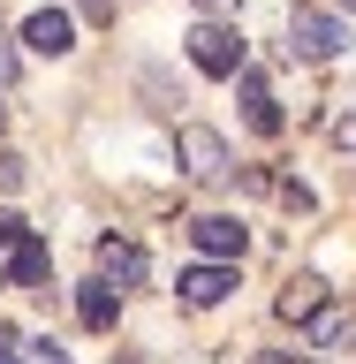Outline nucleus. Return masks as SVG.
Returning a JSON list of instances; mask_svg holds the SVG:
<instances>
[{
  "instance_id": "nucleus-1",
  "label": "nucleus",
  "mask_w": 356,
  "mask_h": 364,
  "mask_svg": "<svg viewBox=\"0 0 356 364\" xmlns=\"http://www.w3.org/2000/svg\"><path fill=\"white\" fill-rule=\"evenodd\" d=\"M190 61H198L205 76H243L250 68L243 31H235V23H198V31H190Z\"/></svg>"
},
{
  "instance_id": "nucleus-2",
  "label": "nucleus",
  "mask_w": 356,
  "mask_h": 364,
  "mask_svg": "<svg viewBox=\"0 0 356 364\" xmlns=\"http://www.w3.org/2000/svg\"><path fill=\"white\" fill-rule=\"evenodd\" d=\"M288 46L303 53V61H334L341 46H349V23H341L334 8H296L288 16Z\"/></svg>"
},
{
  "instance_id": "nucleus-3",
  "label": "nucleus",
  "mask_w": 356,
  "mask_h": 364,
  "mask_svg": "<svg viewBox=\"0 0 356 364\" xmlns=\"http://www.w3.org/2000/svg\"><path fill=\"white\" fill-rule=\"evenodd\" d=\"M182 167H190V175L198 182H227V167H235V159H227V136L220 129H205V122H182Z\"/></svg>"
},
{
  "instance_id": "nucleus-4",
  "label": "nucleus",
  "mask_w": 356,
  "mask_h": 364,
  "mask_svg": "<svg viewBox=\"0 0 356 364\" xmlns=\"http://www.w3.org/2000/svg\"><path fill=\"white\" fill-rule=\"evenodd\" d=\"M99 281H107L114 296H122V289H144V250H136L129 235H99Z\"/></svg>"
},
{
  "instance_id": "nucleus-5",
  "label": "nucleus",
  "mask_w": 356,
  "mask_h": 364,
  "mask_svg": "<svg viewBox=\"0 0 356 364\" xmlns=\"http://www.w3.org/2000/svg\"><path fill=\"white\" fill-rule=\"evenodd\" d=\"M190 235H198V250L212 258V266H235L250 243V228L243 220H227V213H205V220H190Z\"/></svg>"
},
{
  "instance_id": "nucleus-6",
  "label": "nucleus",
  "mask_w": 356,
  "mask_h": 364,
  "mask_svg": "<svg viewBox=\"0 0 356 364\" xmlns=\"http://www.w3.org/2000/svg\"><path fill=\"white\" fill-rule=\"evenodd\" d=\"M23 46H38V53L61 61L68 46H76V16H68V8H38V16H23Z\"/></svg>"
},
{
  "instance_id": "nucleus-7",
  "label": "nucleus",
  "mask_w": 356,
  "mask_h": 364,
  "mask_svg": "<svg viewBox=\"0 0 356 364\" xmlns=\"http://www.w3.org/2000/svg\"><path fill=\"white\" fill-rule=\"evenodd\" d=\"M175 289H182V304H198V311H205V304H220V296L235 289V266H212V258H205V266L182 273Z\"/></svg>"
},
{
  "instance_id": "nucleus-8",
  "label": "nucleus",
  "mask_w": 356,
  "mask_h": 364,
  "mask_svg": "<svg viewBox=\"0 0 356 364\" xmlns=\"http://www.w3.org/2000/svg\"><path fill=\"white\" fill-rule=\"evenodd\" d=\"M76 318H84L91 334H107L114 318H122V296H114L107 281H84V289H76Z\"/></svg>"
},
{
  "instance_id": "nucleus-9",
  "label": "nucleus",
  "mask_w": 356,
  "mask_h": 364,
  "mask_svg": "<svg viewBox=\"0 0 356 364\" xmlns=\"http://www.w3.org/2000/svg\"><path fill=\"white\" fill-rule=\"evenodd\" d=\"M243 122H250L258 136L281 129V107H273V91H266V76H258V68H243Z\"/></svg>"
},
{
  "instance_id": "nucleus-10",
  "label": "nucleus",
  "mask_w": 356,
  "mask_h": 364,
  "mask_svg": "<svg viewBox=\"0 0 356 364\" xmlns=\"http://www.w3.org/2000/svg\"><path fill=\"white\" fill-rule=\"evenodd\" d=\"M8 281H23V289L45 281V243L38 235H16V243H8Z\"/></svg>"
},
{
  "instance_id": "nucleus-11",
  "label": "nucleus",
  "mask_w": 356,
  "mask_h": 364,
  "mask_svg": "<svg viewBox=\"0 0 356 364\" xmlns=\"http://www.w3.org/2000/svg\"><path fill=\"white\" fill-rule=\"evenodd\" d=\"M326 311V281H311V273H303V281H288V289H281V318H318Z\"/></svg>"
},
{
  "instance_id": "nucleus-12",
  "label": "nucleus",
  "mask_w": 356,
  "mask_h": 364,
  "mask_svg": "<svg viewBox=\"0 0 356 364\" xmlns=\"http://www.w3.org/2000/svg\"><path fill=\"white\" fill-rule=\"evenodd\" d=\"M23 182H31V159L0 144V190H23Z\"/></svg>"
},
{
  "instance_id": "nucleus-13",
  "label": "nucleus",
  "mask_w": 356,
  "mask_h": 364,
  "mask_svg": "<svg viewBox=\"0 0 356 364\" xmlns=\"http://www.w3.org/2000/svg\"><path fill=\"white\" fill-rule=\"evenodd\" d=\"M23 364H68V349L53 334H45V341H23Z\"/></svg>"
},
{
  "instance_id": "nucleus-14",
  "label": "nucleus",
  "mask_w": 356,
  "mask_h": 364,
  "mask_svg": "<svg viewBox=\"0 0 356 364\" xmlns=\"http://www.w3.org/2000/svg\"><path fill=\"white\" fill-rule=\"evenodd\" d=\"M341 326H349V318H341V311H318V318H311V341H334Z\"/></svg>"
},
{
  "instance_id": "nucleus-15",
  "label": "nucleus",
  "mask_w": 356,
  "mask_h": 364,
  "mask_svg": "<svg viewBox=\"0 0 356 364\" xmlns=\"http://www.w3.org/2000/svg\"><path fill=\"white\" fill-rule=\"evenodd\" d=\"M334 144H341V152H356V114H341V122H334Z\"/></svg>"
},
{
  "instance_id": "nucleus-16",
  "label": "nucleus",
  "mask_w": 356,
  "mask_h": 364,
  "mask_svg": "<svg viewBox=\"0 0 356 364\" xmlns=\"http://www.w3.org/2000/svg\"><path fill=\"white\" fill-rule=\"evenodd\" d=\"M16 235H31V228H23L16 213H0V243H16Z\"/></svg>"
},
{
  "instance_id": "nucleus-17",
  "label": "nucleus",
  "mask_w": 356,
  "mask_h": 364,
  "mask_svg": "<svg viewBox=\"0 0 356 364\" xmlns=\"http://www.w3.org/2000/svg\"><path fill=\"white\" fill-rule=\"evenodd\" d=\"M258 364H318V357H288V349H266Z\"/></svg>"
},
{
  "instance_id": "nucleus-18",
  "label": "nucleus",
  "mask_w": 356,
  "mask_h": 364,
  "mask_svg": "<svg viewBox=\"0 0 356 364\" xmlns=\"http://www.w3.org/2000/svg\"><path fill=\"white\" fill-rule=\"evenodd\" d=\"M16 84V53H8V46H0V91Z\"/></svg>"
},
{
  "instance_id": "nucleus-19",
  "label": "nucleus",
  "mask_w": 356,
  "mask_h": 364,
  "mask_svg": "<svg viewBox=\"0 0 356 364\" xmlns=\"http://www.w3.org/2000/svg\"><path fill=\"white\" fill-rule=\"evenodd\" d=\"M84 16H91V23H107V16H114V0H84Z\"/></svg>"
},
{
  "instance_id": "nucleus-20",
  "label": "nucleus",
  "mask_w": 356,
  "mask_h": 364,
  "mask_svg": "<svg viewBox=\"0 0 356 364\" xmlns=\"http://www.w3.org/2000/svg\"><path fill=\"white\" fill-rule=\"evenodd\" d=\"M198 8H205V23H220V8H235V0H198Z\"/></svg>"
},
{
  "instance_id": "nucleus-21",
  "label": "nucleus",
  "mask_w": 356,
  "mask_h": 364,
  "mask_svg": "<svg viewBox=\"0 0 356 364\" xmlns=\"http://www.w3.org/2000/svg\"><path fill=\"white\" fill-rule=\"evenodd\" d=\"M0 289H8V243H0Z\"/></svg>"
},
{
  "instance_id": "nucleus-22",
  "label": "nucleus",
  "mask_w": 356,
  "mask_h": 364,
  "mask_svg": "<svg viewBox=\"0 0 356 364\" xmlns=\"http://www.w3.org/2000/svg\"><path fill=\"white\" fill-rule=\"evenodd\" d=\"M334 8H356V0H334Z\"/></svg>"
},
{
  "instance_id": "nucleus-23",
  "label": "nucleus",
  "mask_w": 356,
  "mask_h": 364,
  "mask_svg": "<svg viewBox=\"0 0 356 364\" xmlns=\"http://www.w3.org/2000/svg\"><path fill=\"white\" fill-rule=\"evenodd\" d=\"M0 364H23V357H0Z\"/></svg>"
}]
</instances>
